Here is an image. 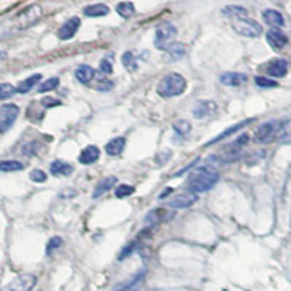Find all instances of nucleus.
<instances>
[{"label": "nucleus", "mask_w": 291, "mask_h": 291, "mask_svg": "<svg viewBox=\"0 0 291 291\" xmlns=\"http://www.w3.org/2000/svg\"><path fill=\"white\" fill-rule=\"evenodd\" d=\"M42 16V9L39 5H31L25 10H22L16 18V27L19 29H27L37 24Z\"/></svg>", "instance_id": "obj_4"}, {"label": "nucleus", "mask_w": 291, "mask_h": 291, "mask_svg": "<svg viewBox=\"0 0 291 291\" xmlns=\"http://www.w3.org/2000/svg\"><path fill=\"white\" fill-rule=\"evenodd\" d=\"M99 69L105 75H111L113 73V61L109 58H102V61L99 64Z\"/></svg>", "instance_id": "obj_38"}, {"label": "nucleus", "mask_w": 291, "mask_h": 291, "mask_svg": "<svg viewBox=\"0 0 291 291\" xmlns=\"http://www.w3.org/2000/svg\"><path fill=\"white\" fill-rule=\"evenodd\" d=\"M232 28L235 29L236 32L242 37H249V38H256L262 34V25L258 24L256 20L249 18L243 19H235L233 24H232Z\"/></svg>", "instance_id": "obj_3"}, {"label": "nucleus", "mask_w": 291, "mask_h": 291, "mask_svg": "<svg viewBox=\"0 0 291 291\" xmlns=\"http://www.w3.org/2000/svg\"><path fill=\"white\" fill-rule=\"evenodd\" d=\"M165 51H166L170 57L179 58V57H182L185 54L187 48H185V46H184L182 42H172V44H169L168 47L165 48Z\"/></svg>", "instance_id": "obj_27"}, {"label": "nucleus", "mask_w": 291, "mask_h": 291, "mask_svg": "<svg viewBox=\"0 0 291 291\" xmlns=\"http://www.w3.org/2000/svg\"><path fill=\"white\" fill-rule=\"evenodd\" d=\"M255 83L259 86V87H277L278 86V83L275 80H271L268 77H262V76L255 77Z\"/></svg>", "instance_id": "obj_34"}, {"label": "nucleus", "mask_w": 291, "mask_h": 291, "mask_svg": "<svg viewBox=\"0 0 291 291\" xmlns=\"http://www.w3.org/2000/svg\"><path fill=\"white\" fill-rule=\"evenodd\" d=\"M220 179V173L214 166H201L195 169L188 178L189 191L199 194L210 191Z\"/></svg>", "instance_id": "obj_1"}, {"label": "nucleus", "mask_w": 291, "mask_h": 291, "mask_svg": "<svg viewBox=\"0 0 291 291\" xmlns=\"http://www.w3.org/2000/svg\"><path fill=\"white\" fill-rule=\"evenodd\" d=\"M130 291H137V290H136V288H132V290H130Z\"/></svg>", "instance_id": "obj_41"}, {"label": "nucleus", "mask_w": 291, "mask_h": 291, "mask_svg": "<svg viewBox=\"0 0 291 291\" xmlns=\"http://www.w3.org/2000/svg\"><path fill=\"white\" fill-rule=\"evenodd\" d=\"M221 15L226 18L235 19H243L248 18V9H244L243 6H237V5H229L221 9Z\"/></svg>", "instance_id": "obj_17"}, {"label": "nucleus", "mask_w": 291, "mask_h": 291, "mask_svg": "<svg viewBox=\"0 0 291 291\" xmlns=\"http://www.w3.org/2000/svg\"><path fill=\"white\" fill-rule=\"evenodd\" d=\"M248 80V76L243 73H225L220 77V82L226 86H230V87H237V86H242Z\"/></svg>", "instance_id": "obj_15"}, {"label": "nucleus", "mask_w": 291, "mask_h": 291, "mask_svg": "<svg viewBox=\"0 0 291 291\" xmlns=\"http://www.w3.org/2000/svg\"><path fill=\"white\" fill-rule=\"evenodd\" d=\"M158 94L162 98H172L184 94L187 91V80L179 73H169L163 79H160L159 85L156 87Z\"/></svg>", "instance_id": "obj_2"}, {"label": "nucleus", "mask_w": 291, "mask_h": 291, "mask_svg": "<svg viewBox=\"0 0 291 291\" xmlns=\"http://www.w3.org/2000/svg\"><path fill=\"white\" fill-rule=\"evenodd\" d=\"M287 70H288V64L282 58H275L266 67V73L273 77H284L287 75Z\"/></svg>", "instance_id": "obj_14"}, {"label": "nucleus", "mask_w": 291, "mask_h": 291, "mask_svg": "<svg viewBox=\"0 0 291 291\" xmlns=\"http://www.w3.org/2000/svg\"><path fill=\"white\" fill-rule=\"evenodd\" d=\"M39 80H41V75L29 76L28 79H25V80H22V82L19 83L16 89H18L19 94H28L29 91L37 85Z\"/></svg>", "instance_id": "obj_25"}, {"label": "nucleus", "mask_w": 291, "mask_h": 291, "mask_svg": "<svg viewBox=\"0 0 291 291\" xmlns=\"http://www.w3.org/2000/svg\"><path fill=\"white\" fill-rule=\"evenodd\" d=\"M266 42L275 51H280V50H282L288 44V38H287V35L282 31H280L278 28H274L271 31H268V34H266Z\"/></svg>", "instance_id": "obj_11"}, {"label": "nucleus", "mask_w": 291, "mask_h": 291, "mask_svg": "<svg viewBox=\"0 0 291 291\" xmlns=\"http://www.w3.org/2000/svg\"><path fill=\"white\" fill-rule=\"evenodd\" d=\"M37 284V277L32 274H20L8 282L2 291H32Z\"/></svg>", "instance_id": "obj_6"}, {"label": "nucleus", "mask_w": 291, "mask_h": 291, "mask_svg": "<svg viewBox=\"0 0 291 291\" xmlns=\"http://www.w3.org/2000/svg\"><path fill=\"white\" fill-rule=\"evenodd\" d=\"M73 166L70 163H66L63 160H54L50 166V172L54 176H69L73 173Z\"/></svg>", "instance_id": "obj_16"}, {"label": "nucleus", "mask_w": 291, "mask_h": 291, "mask_svg": "<svg viewBox=\"0 0 291 291\" xmlns=\"http://www.w3.org/2000/svg\"><path fill=\"white\" fill-rule=\"evenodd\" d=\"M76 79L80 82V83H83V85H87L92 79L95 77V70L92 69L91 66H79L76 69Z\"/></svg>", "instance_id": "obj_22"}, {"label": "nucleus", "mask_w": 291, "mask_h": 291, "mask_svg": "<svg viewBox=\"0 0 291 291\" xmlns=\"http://www.w3.org/2000/svg\"><path fill=\"white\" fill-rule=\"evenodd\" d=\"M98 159H99V149L96 146H87L80 151V156H79V162L82 165H91Z\"/></svg>", "instance_id": "obj_18"}, {"label": "nucleus", "mask_w": 291, "mask_h": 291, "mask_svg": "<svg viewBox=\"0 0 291 291\" xmlns=\"http://www.w3.org/2000/svg\"><path fill=\"white\" fill-rule=\"evenodd\" d=\"M37 151H38L37 141H29L27 144H24V147H22V153H24L25 156H34Z\"/></svg>", "instance_id": "obj_36"}, {"label": "nucleus", "mask_w": 291, "mask_h": 291, "mask_svg": "<svg viewBox=\"0 0 291 291\" xmlns=\"http://www.w3.org/2000/svg\"><path fill=\"white\" fill-rule=\"evenodd\" d=\"M115 10L124 19L131 18L132 15L136 13V8H134V5H132L131 2H121V3H118L115 6Z\"/></svg>", "instance_id": "obj_26"}, {"label": "nucleus", "mask_w": 291, "mask_h": 291, "mask_svg": "<svg viewBox=\"0 0 291 291\" xmlns=\"http://www.w3.org/2000/svg\"><path fill=\"white\" fill-rule=\"evenodd\" d=\"M19 115V108L13 103H3L0 108V131L6 132L15 124Z\"/></svg>", "instance_id": "obj_8"}, {"label": "nucleus", "mask_w": 291, "mask_h": 291, "mask_svg": "<svg viewBox=\"0 0 291 291\" xmlns=\"http://www.w3.org/2000/svg\"><path fill=\"white\" fill-rule=\"evenodd\" d=\"M125 149V139L124 137H117L109 141L106 146H105V151L109 154V156H120L122 151Z\"/></svg>", "instance_id": "obj_20"}, {"label": "nucleus", "mask_w": 291, "mask_h": 291, "mask_svg": "<svg viewBox=\"0 0 291 291\" xmlns=\"http://www.w3.org/2000/svg\"><path fill=\"white\" fill-rule=\"evenodd\" d=\"M41 103L44 105V106H47V108H53V106H56V105H61V102L58 101V99H54V98H51V96H47V98H44Z\"/></svg>", "instance_id": "obj_39"}, {"label": "nucleus", "mask_w": 291, "mask_h": 291, "mask_svg": "<svg viewBox=\"0 0 291 291\" xmlns=\"http://www.w3.org/2000/svg\"><path fill=\"white\" fill-rule=\"evenodd\" d=\"M29 178H31V181L32 182H46V179H47V175L42 172V170L39 169H35L31 172V175H29Z\"/></svg>", "instance_id": "obj_37"}, {"label": "nucleus", "mask_w": 291, "mask_h": 291, "mask_svg": "<svg viewBox=\"0 0 291 291\" xmlns=\"http://www.w3.org/2000/svg\"><path fill=\"white\" fill-rule=\"evenodd\" d=\"M217 113V105L213 101H199L195 103L192 114L198 120H207L211 118Z\"/></svg>", "instance_id": "obj_9"}, {"label": "nucleus", "mask_w": 291, "mask_h": 291, "mask_svg": "<svg viewBox=\"0 0 291 291\" xmlns=\"http://www.w3.org/2000/svg\"><path fill=\"white\" fill-rule=\"evenodd\" d=\"M262 19L265 24H268L270 27L274 28H281L285 25V19L282 16L278 10L274 9H266L262 12Z\"/></svg>", "instance_id": "obj_13"}, {"label": "nucleus", "mask_w": 291, "mask_h": 291, "mask_svg": "<svg viewBox=\"0 0 291 291\" xmlns=\"http://www.w3.org/2000/svg\"><path fill=\"white\" fill-rule=\"evenodd\" d=\"M131 194H134V187H131V185H120L118 188L115 189V195H117V198L128 197V195H131Z\"/></svg>", "instance_id": "obj_33"}, {"label": "nucleus", "mask_w": 291, "mask_h": 291, "mask_svg": "<svg viewBox=\"0 0 291 291\" xmlns=\"http://www.w3.org/2000/svg\"><path fill=\"white\" fill-rule=\"evenodd\" d=\"M277 140L282 141V143H288V141H291V118L280 122Z\"/></svg>", "instance_id": "obj_23"}, {"label": "nucleus", "mask_w": 291, "mask_h": 291, "mask_svg": "<svg viewBox=\"0 0 291 291\" xmlns=\"http://www.w3.org/2000/svg\"><path fill=\"white\" fill-rule=\"evenodd\" d=\"M252 121V120H248V121H243V122H239V124H236V125H233V127H229L227 130H226L225 132H221V134H218L217 137H214L213 140L211 141H208L207 143L206 146L204 147H207V146H211V144H214V143H217V141H220V140H225L226 137H229L230 134H233V132H236L237 130H240L242 127H244L246 124H249V122Z\"/></svg>", "instance_id": "obj_24"}, {"label": "nucleus", "mask_w": 291, "mask_h": 291, "mask_svg": "<svg viewBox=\"0 0 291 291\" xmlns=\"http://www.w3.org/2000/svg\"><path fill=\"white\" fill-rule=\"evenodd\" d=\"M173 130L175 132L181 136V137H185L188 136L189 131H191V124L185 120H178V121L173 124Z\"/></svg>", "instance_id": "obj_30"}, {"label": "nucleus", "mask_w": 291, "mask_h": 291, "mask_svg": "<svg viewBox=\"0 0 291 291\" xmlns=\"http://www.w3.org/2000/svg\"><path fill=\"white\" fill-rule=\"evenodd\" d=\"M115 184H117V178H115V176H108V178H103L102 181H99V184L96 185V188H95L92 197L99 198L101 195H103L105 192H108L109 189L113 188Z\"/></svg>", "instance_id": "obj_21"}, {"label": "nucleus", "mask_w": 291, "mask_h": 291, "mask_svg": "<svg viewBox=\"0 0 291 291\" xmlns=\"http://www.w3.org/2000/svg\"><path fill=\"white\" fill-rule=\"evenodd\" d=\"M176 32L178 31L175 28V25H172L169 22L159 25L154 32V46L159 50H165L169 44H172V39L175 38Z\"/></svg>", "instance_id": "obj_5"}, {"label": "nucleus", "mask_w": 291, "mask_h": 291, "mask_svg": "<svg viewBox=\"0 0 291 291\" xmlns=\"http://www.w3.org/2000/svg\"><path fill=\"white\" fill-rule=\"evenodd\" d=\"M280 122L281 121H277V120L263 122L262 125L255 132V140L258 141V143H262V144H266V143H271V141L277 140Z\"/></svg>", "instance_id": "obj_7"}, {"label": "nucleus", "mask_w": 291, "mask_h": 291, "mask_svg": "<svg viewBox=\"0 0 291 291\" xmlns=\"http://www.w3.org/2000/svg\"><path fill=\"white\" fill-rule=\"evenodd\" d=\"M16 92H18V89H15L9 83H2V86H0V99L5 101V99H8L10 96H13Z\"/></svg>", "instance_id": "obj_32"}, {"label": "nucleus", "mask_w": 291, "mask_h": 291, "mask_svg": "<svg viewBox=\"0 0 291 291\" xmlns=\"http://www.w3.org/2000/svg\"><path fill=\"white\" fill-rule=\"evenodd\" d=\"M114 87V83L111 80H105V82H99V85L96 86V89L99 91H111Z\"/></svg>", "instance_id": "obj_40"}, {"label": "nucleus", "mask_w": 291, "mask_h": 291, "mask_svg": "<svg viewBox=\"0 0 291 291\" xmlns=\"http://www.w3.org/2000/svg\"><path fill=\"white\" fill-rule=\"evenodd\" d=\"M122 64L128 72H136L137 67H139V63H137V60H136V57H134L131 51H125L122 54Z\"/></svg>", "instance_id": "obj_28"}, {"label": "nucleus", "mask_w": 291, "mask_h": 291, "mask_svg": "<svg viewBox=\"0 0 291 291\" xmlns=\"http://www.w3.org/2000/svg\"><path fill=\"white\" fill-rule=\"evenodd\" d=\"M197 199L198 194L192 192V191H187V192H182V194H178V195L170 198L168 204L172 208H187V207L192 206Z\"/></svg>", "instance_id": "obj_10"}, {"label": "nucleus", "mask_w": 291, "mask_h": 291, "mask_svg": "<svg viewBox=\"0 0 291 291\" xmlns=\"http://www.w3.org/2000/svg\"><path fill=\"white\" fill-rule=\"evenodd\" d=\"M58 85H60V79H58V77H51V79L46 80L42 85H39V87H38V92H39V94H44V92L54 91V89L58 87Z\"/></svg>", "instance_id": "obj_31"}, {"label": "nucleus", "mask_w": 291, "mask_h": 291, "mask_svg": "<svg viewBox=\"0 0 291 291\" xmlns=\"http://www.w3.org/2000/svg\"><path fill=\"white\" fill-rule=\"evenodd\" d=\"M63 244V240L58 237V236H56V237H53V239H50V242H48L47 244V249H46V252H47V255H51L54 251H57L60 246Z\"/></svg>", "instance_id": "obj_35"}, {"label": "nucleus", "mask_w": 291, "mask_h": 291, "mask_svg": "<svg viewBox=\"0 0 291 291\" xmlns=\"http://www.w3.org/2000/svg\"><path fill=\"white\" fill-rule=\"evenodd\" d=\"M83 13L87 18H101V16H106L109 13V8L105 3H96V5L86 6L83 9Z\"/></svg>", "instance_id": "obj_19"}, {"label": "nucleus", "mask_w": 291, "mask_h": 291, "mask_svg": "<svg viewBox=\"0 0 291 291\" xmlns=\"http://www.w3.org/2000/svg\"><path fill=\"white\" fill-rule=\"evenodd\" d=\"M80 27V19L75 16V18H70L67 20L66 24L58 29V38L66 41V39H70V38L75 37V34L77 32V29Z\"/></svg>", "instance_id": "obj_12"}, {"label": "nucleus", "mask_w": 291, "mask_h": 291, "mask_svg": "<svg viewBox=\"0 0 291 291\" xmlns=\"http://www.w3.org/2000/svg\"><path fill=\"white\" fill-rule=\"evenodd\" d=\"M24 168H25V165L18 160H3L0 163L2 172H15V170H22Z\"/></svg>", "instance_id": "obj_29"}]
</instances>
